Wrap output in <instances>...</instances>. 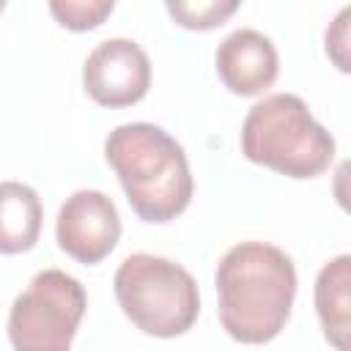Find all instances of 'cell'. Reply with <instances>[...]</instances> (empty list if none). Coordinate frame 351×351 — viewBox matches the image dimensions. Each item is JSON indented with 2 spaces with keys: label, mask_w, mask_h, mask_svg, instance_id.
I'll return each instance as SVG.
<instances>
[{
  "label": "cell",
  "mask_w": 351,
  "mask_h": 351,
  "mask_svg": "<svg viewBox=\"0 0 351 351\" xmlns=\"http://www.w3.org/2000/svg\"><path fill=\"white\" fill-rule=\"evenodd\" d=\"M82 85L101 107L137 104L151 85V60L132 38H104L85 58Z\"/></svg>",
  "instance_id": "8992f818"
},
{
  "label": "cell",
  "mask_w": 351,
  "mask_h": 351,
  "mask_svg": "<svg viewBox=\"0 0 351 351\" xmlns=\"http://www.w3.org/2000/svg\"><path fill=\"white\" fill-rule=\"evenodd\" d=\"M348 16H351V5H346L326 27V55L335 60L340 71H348Z\"/></svg>",
  "instance_id": "4fadbf2b"
},
{
  "label": "cell",
  "mask_w": 351,
  "mask_h": 351,
  "mask_svg": "<svg viewBox=\"0 0 351 351\" xmlns=\"http://www.w3.org/2000/svg\"><path fill=\"white\" fill-rule=\"evenodd\" d=\"M55 239L66 255L85 266L104 261L121 239L115 203L99 189H77L58 211Z\"/></svg>",
  "instance_id": "52a82bcc"
},
{
  "label": "cell",
  "mask_w": 351,
  "mask_h": 351,
  "mask_svg": "<svg viewBox=\"0 0 351 351\" xmlns=\"http://www.w3.org/2000/svg\"><path fill=\"white\" fill-rule=\"evenodd\" d=\"M214 63L225 88L239 96L263 93L280 71V58L271 38L252 27H239L225 36L217 47Z\"/></svg>",
  "instance_id": "ba28073f"
},
{
  "label": "cell",
  "mask_w": 351,
  "mask_h": 351,
  "mask_svg": "<svg viewBox=\"0 0 351 351\" xmlns=\"http://www.w3.org/2000/svg\"><path fill=\"white\" fill-rule=\"evenodd\" d=\"M104 156L118 173L134 214L145 222H170L192 200L186 154L162 126L121 123L104 140Z\"/></svg>",
  "instance_id": "7a4b0ae2"
},
{
  "label": "cell",
  "mask_w": 351,
  "mask_h": 351,
  "mask_svg": "<svg viewBox=\"0 0 351 351\" xmlns=\"http://www.w3.org/2000/svg\"><path fill=\"white\" fill-rule=\"evenodd\" d=\"M167 14L186 30H211L236 14V0H167Z\"/></svg>",
  "instance_id": "8fae6325"
},
{
  "label": "cell",
  "mask_w": 351,
  "mask_h": 351,
  "mask_svg": "<svg viewBox=\"0 0 351 351\" xmlns=\"http://www.w3.org/2000/svg\"><path fill=\"white\" fill-rule=\"evenodd\" d=\"M115 299L126 318L154 337L184 335L200 313L195 277L176 261L134 252L123 258L112 280Z\"/></svg>",
  "instance_id": "277c9868"
},
{
  "label": "cell",
  "mask_w": 351,
  "mask_h": 351,
  "mask_svg": "<svg viewBox=\"0 0 351 351\" xmlns=\"http://www.w3.org/2000/svg\"><path fill=\"white\" fill-rule=\"evenodd\" d=\"M3 8H5V3H3V0H0V11H3Z\"/></svg>",
  "instance_id": "5bb4252c"
},
{
  "label": "cell",
  "mask_w": 351,
  "mask_h": 351,
  "mask_svg": "<svg viewBox=\"0 0 351 351\" xmlns=\"http://www.w3.org/2000/svg\"><path fill=\"white\" fill-rule=\"evenodd\" d=\"M348 288H351V258L337 255L329 263H324L315 280V310H318L326 340L337 351H348V332H351Z\"/></svg>",
  "instance_id": "30bf717a"
},
{
  "label": "cell",
  "mask_w": 351,
  "mask_h": 351,
  "mask_svg": "<svg viewBox=\"0 0 351 351\" xmlns=\"http://www.w3.org/2000/svg\"><path fill=\"white\" fill-rule=\"evenodd\" d=\"M85 304L88 296L80 280L60 269L38 271L8 313L14 351H69Z\"/></svg>",
  "instance_id": "5b68a950"
},
{
  "label": "cell",
  "mask_w": 351,
  "mask_h": 351,
  "mask_svg": "<svg viewBox=\"0 0 351 351\" xmlns=\"http://www.w3.org/2000/svg\"><path fill=\"white\" fill-rule=\"evenodd\" d=\"M41 200L22 181H0V252L16 255L36 247L41 233Z\"/></svg>",
  "instance_id": "9c48e42d"
},
{
  "label": "cell",
  "mask_w": 351,
  "mask_h": 351,
  "mask_svg": "<svg viewBox=\"0 0 351 351\" xmlns=\"http://www.w3.org/2000/svg\"><path fill=\"white\" fill-rule=\"evenodd\" d=\"M241 154L288 178H315L335 159V137L296 93H271L241 123Z\"/></svg>",
  "instance_id": "3957f363"
},
{
  "label": "cell",
  "mask_w": 351,
  "mask_h": 351,
  "mask_svg": "<svg viewBox=\"0 0 351 351\" xmlns=\"http://www.w3.org/2000/svg\"><path fill=\"white\" fill-rule=\"evenodd\" d=\"M214 285L222 329L239 343L261 346L274 340L291 318L296 269L280 247L241 241L217 263Z\"/></svg>",
  "instance_id": "6da1fadb"
},
{
  "label": "cell",
  "mask_w": 351,
  "mask_h": 351,
  "mask_svg": "<svg viewBox=\"0 0 351 351\" xmlns=\"http://www.w3.org/2000/svg\"><path fill=\"white\" fill-rule=\"evenodd\" d=\"M112 8H115L112 0H52L49 3L52 16L63 27L77 30V33L99 27L112 14Z\"/></svg>",
  "instance_id": "7c38bea8"
}]
</instances>
